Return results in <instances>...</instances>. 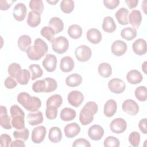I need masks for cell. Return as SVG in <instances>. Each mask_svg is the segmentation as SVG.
<instances>
[{"instance_id":"obj_1","label":"cell","mask_w":147,"mask_h":147,"mask_svg":"<svg viewBox=\"0 0 147 147\" xmlns=\"http://www.w3.org/2000/svg\"><path fill=\"white\" fill-rule=\"evenodd\" d=\"M48 51L47 44L41 38H37L34 41V45L30 46L26 53L30 60H39L45 56Z\"/></svg>"},{"instance_id":"obj_2","label":"cell","mask_w":147,"mask_h":147,"mask_svg":"<svg viewBox=\"0 0 147 147\" xmlns=\"http://www.w3.org/2000/svg\"><path fill=\"white\" fill-rule=\"evenodd\" d=\"M17 102L29 111H37L41 106V101L40 98L36 96H31L29 94L22 92L17 98Z\"/></svg>"},{"instance_id":"obj_3","label":"cell","mask_w":147,"mask_h":147,"mask_svg":"<svg viewBox=\"0 0 147 147\" xmlns=\"http://www.w3.org/2000/svg\"><path fill=\"white\" fill-rule=\"evenodd\" d=\"M98 111V107L95 102H88L85 104L79 114V121L83 126L91 123L94 119V115Z\"/></svg>"},{"instance_id":"obj_4","label":"cell","mask_w":147,"mask_h":147,"mask_svg":"<svg viewBox=\"0 0 147 147\" xmlns=\"http://www.w3.org/2000/svg\"><path fill=\"white\" fill-rule=\"evenodd\" d=\"M51 44L53 51L58 54L65 53L69 47L68 40L66 37L62 36L54 38Z\"/></svg>"},{"instance_id":"obj_5","label":"cell","mask_w":147,"mask_h":147,"mask_svg":"<svg viewBox=\"0 0 147 147\" xmlns=\"http://www.w3.org/2000/svg\"><path fill=\"white\" fill-rule=\"evenodd\" d=\"M75 55L78 61L86 62L91 58L92 51L89 47L86 45H81L75 49Z\"/></svg>"},{"instance_id":"obj_6","label":"cell","mask_w":147,"mask_h":147,"mask_svg":"<svg viewBox=\"0 0 147 147\" xmlns=\"http://www.w3.org/2000/svg\"><path fill=\"white\" fill-rule=\"evenodd\" d=\"M108 87L113 93L119 94L122 93L125 90L126 84L122 79L114 78L109 82Z\"/></svg>"},{"instance_id":"obj_7","label":"cell","mask_w":147,"mask_h":147,"mask_svg":"<svg viewBox=\"0 0 147 147\" xmlns=\"http://www.w3.org/2000/svg\"><path fill=\"white\" fill-rule=\"evenodd\" d=\"M122 110L130 115H136L139 111V106L137 103L131 99L125 100L122 104Z\"/></svg>"},{"instance_id":"obj_8","label":"cell","mask_w":147,"mask_h":147,"mask_svg":"<svg viewBox=\"0 0 147 147\" xmlns=\"http://www.w3.org/2000/svg\"><path fill=\"white\" fill-rule=\"evenodd\" d=\"M127 128L126 121L122 118H117L113 119L110 124L111 131L115 134H121L124 132Z\"/></svg>"},{"instance_id":"obj_9","label":"cell","mask_w":147,"mask_h":147,"mask_svg":"<svg viewBox=\"0 0 147 147\" xmlns=\"http://www.w3.org/2000/svg\"><path fill=\"white\" fill-rule=\"evenodd\" d=\"M47 129L44 126H38L34 127L32 132L31 140L34 144H40L45 139Z\"/></svg>"},{"instance_id":"obj_10","label":"cell","mask_w":147,"mask_h":147,"mask_svg":"<svg viewBox=\"0 0 147 147\" xmlns=\"http://www.w3.org/2000/svg\"><path fill=\"white\" fill-rule=\"evenodd\" d=\"M84 95L79 91L74 90L71 91L67 96L68 103L75 107H78L84 100Z\"/></svg>"},{"instance_id":"obj_11","label":"cell","mask_w":147,"mask_h":147,"mask_svg":"<svg viewBox=\"0 0 147 147\" xmlns=\"http://www.w3.org/2000/svg\"><path fill=\"white\" fill-rule=\"evenodd\" d=\"M57 63V60L55 55L53 54H47L43 60L42 64L47 71L52 72L56 68Z\"/></svg>"},{"instance_id":"obj_12","label":"cell","mask_w":147,"mask_h":147,"mask_svg":"<svg viewBox=\"0 0 147 147\" xmlns=\"http://www.w3.org/2000/svg\"><path fill=\"white\" fill-rule=\"evenodd\" d=\"M127 49L126 42L122 40H115L114 41L111 47L112 53L116 56H121L123 55Z\"/></svg>"},{"instance_id":"obj_13","label":"cell","mask_w":147,"mask_h":147,"mask_svg":"<svg viewBox=\"0 0 147 147\" xmlns=\"http://www.w3.org/2000/svg\"><path fill=\"white\" fill-rule=\"evenodd\" d=\"M104 129L99 125H94L90 126L88 130V136L90 139L94 141H99L103 136Z\"/></svg>"},{"instance_id":"obj_14","label":"cell","mask_w":147,"mask_h":147,"mask_svg":"<svg viewBox=\"0 0 147 147\" xmlns=\"http://www.w3.org/2000/svg\"><path fill=\"white\" fill-rule=\"evenodd\" d=\"M26 16V7L23 3H18L13 10V16L17 21H22Z\"/></svg>"},{"instance_id":"obj_15","label":"cell","mask_w":147,"mask_h":147,"mask_svg":"<svg viewBox=\"0 0 147 147\" xmlns=\"http://www.w3.org/2000/svg\"><path fill=\"white\" fill-rule=\"evenodd\" d=\"M132 49L134 53L142 56L146 53V42L144 39L138 38L132 44Z\"/></svg>"},{"instance_id":"obj_16","label":"cell","mask_w":147,"mask_h":147,"mask_svg":"<svg viewBox=\"0 0 147 147\" xmlns=\"http://www.w3.org/2000/svg\"><path fill=\"white\" fill-rule=\"evenodd\" d=\"M0 125L6 130L11 129V123H10V118L7 114V110L3 106H0Z\"/></svg>"},{"instance_id":"obj_17","label":"cell","mask_w":147,"mask_h":147,"mask_svg":"<svg viewBox=\"0 0 147 147\" xmlns=\"http://www.w3.org/2000/svg\"><path fill=\"white\" fill-rule=\"evenodd\" d=\"M81 130L80 126L76 122L67 124L64 129L65 136L68 138H73L78 135Z\"/></svg>"},{"instance_id":"obj_18","label":"cell","mask_w":147,"mask_h":147,"mask_svg":"<svg viewBox=\"0 0 147 147\" xmlns=\"http://www.w3.org/2000/svg\"><path fill=\"white\" fill-rule=\"evenodd\" d=\"M86 37L90 42L93 44H97L101 41L102 35L98 29L91 28L87 32Z\"/></svg>"},{"instance_id":"obj_19","label":"cell","mask_w":147,"mask_h":147,"mask_svg":"<svg viewBox=\"0 0 147 147\" xmlns=\"http://www.w3.org/2000/svg\"><path fill=\"white\" fill-rule=\"evenodd\" d=\"M27 121L31 126H36L41 124L44 121L42 113L40 111L29 113L27 115Z\"/></svg>"},{"instance_id":"obj_20","label":"cell","mask_w":147,"mask_h":147,"mask_svg":"<svg viewBox=\"0 0 147 147\" xmlns=\"http://www.w3.org/2000/svg\"><path fill=\"white\" fill-rule=\"evenodd\" d=\"M117 110V104L115 100L110 99L107 100L104 105L103 113L107 117H113Z\"/></svg>"},{"instance_id":"obj_21","label":"cell","mask_w":147,"mask_h":147,"mask_svg":"<svg viewBox=\"0 0 147 147\" xmlns=\"http://www.w3.org/2000/svg\"><path fill=\"white\" fill-rule=\"evenodd\" d=\"M129 22L133 28H138L142 22V16L140 10H133L129 16Z\"/></svg>"},{"instance_id":"obj_22","label":"cell","mask_w":147,"mask_h":147,"mask_svg":"<svg viewBox=\"0 0 147 147\" xmlns=\"http://www.w3.org/2000/svg\"><path fill=\"white\" fill-rule=\"evenodd\" d=\"M75 67V63L72 58L70 56H64L60 63V68L63 72H69L73 70Z\"/></svg>"},{"instance_id":"obj_23","label":"cell","mask_w":147,"mask_h":147,"mask_svg":"<svg viewBox=\"0 0 147 147\" xmlns=\"http://www.w3.org/2000/svg\"><path fill=\"white\" fill-rule=\"evenodd\" d=\"M127 81L131 84H137L141 83L143 79V76L137 69L129 71L126 74Z\"/></svg>"},{"instance_id":"obj_24","label":"cell","mask_w":147,"mask_h":147,"mask_svg":"<svg viewBox=\"0 0 147 147\" xmlns=\"http://www.w3.org/2000/svg\"><path fill=\"white\" fill-rule=\"evenodd\" d=\"M11 125L17 130H21L25 127V113L16 114L11 115Z\"/></svg>"},{"instance_id":"obj_25","label":"cell","mask_w":147,"mask_h":147,"mask_svg":"<svg viewBox=\"0 0 147 147\" xmlns=\"http://www.w3.org/2000/svg\"><path fill=\"white\" fill-rule=\"evenodd\" d=\"M129 11L125 7H121L115 13V18L118 23L122 25H126L129 24L128 16Z\"/></svg>"},{"instance_id":"obj_26","label":"cell","mask_w":147,"mask_h":147,"mask_svg":"<svg viewBox=\"0 0 147 147\" xmlns=\"http://www.w3.org/2000/svg\"><path fill=\"white\" fill-rule=\"evenodd\" d=\"M49 140L54 144L59 142L62 139V133L61 129L57 126L52 127L48 133Z\"/></svg>"},{"instance_id":"obj_27","label":"cell","mask_w":147,"mask_h":147,"mask_svg":"<svg viewBox=\"0 0 147 147\" xmlns=\"http://www.w3.org/2000/svg\"><path fill=\"white\" fill-rule=\"evenodd\" d=\"M102 28L105 32L111 33L116 30L117 25L111 17L106 16L103 18Z\"/></svg>"},{"instance_id":"obj_28","label":"cell","mask_w":147,"mask_h":147,"mask_svg":"<svg viewBox=\"0 0 147 147\" xmlns=\"http://www.w3.org/2000/svg\"><path fill=\"white\" fill-rule=\"evenodd\" d=\"M26 22L30 27L34 28L38 26L41 22V14L34 11H29Z\"/></svg>"},{"instance_id":"obj_29","label":"cell","mask_w":147,"mask_h":147,"mask_svg":"<svg viewBox=\"0 0 147 147\" xmlns=\"http://www.w3.org/2000/svg\"><path fill=\"white\" fill-rule=\"evenodd\" d=\"M49 26L52 28L56 34L61 32L64 29V23L60 18L57 17H52L48 22Z\"/></svg>"},{"instance_id":"obj_30","label":"cell","mask_w":147,"mask_h":147,"mask_svg":"<svg viewBox=\"0 0 147 147\" xmlns=\"http://www.w3.org/2000/svg\"><path fill=\"white\" fill-rule=\"evenodd\" d=\"M82 82V77L78 74H72L68 76L65 79V84L70 87H75Z\"/></svg>"},{"instance_id":"obj_31","label":"cell","mask_w":147,"mask_h":147,"mask_svg":"<svg viewBox=\"0 0 147 147\" xmlns=\"http://www.w3.org/2000/svg\"><path fill=\"white\" fill-rule=\"evenodd\" d=\"M32 40L29 36L26 34L21 35L18 40L17 45L21 51L26 52V51L31 46Z\"/></svg>"},{"instance_id":"obj_32","label":"cell","mask_w":147,"mask_h":147,"mask_svg":"<svg viewBox=\"0 0 147 147\" xmlns=\"http://www.w3.org/2000/svg\"><path fill=\"white\" fill-rule=\"evenodd\" d=\"M76 115V113L74 109L69 107H65L61 110L60 117L62 121L68 122L75 119Z\"/></svg>"},{"instance_id":"obj_33","label":"cell","mask_w":147,"mask_h":147,"mask_svg":"<svg viewBox=\"0 0 147 147\" xmlns=\"http://www.w3.org/2000/svg\"><path fill=\"white\" fill-rule=\"evenodd\" d=\"M82 27L77 24H73L70 25L67 30L68 36L73 39H78L82 35Z\"/></svg>"},{"instance_id":"obj_34","label":"cell","mask_w":147,"mask_h":147,"mask_svg":"<svg viewBox=\"0 0 147 147\" xmlns=\"http://www.w3.org/2000/svg\"><path fill=\"white\" fill-rule=\"evenodd\" d=\"M30 78V73L29 71L26 69H21L17 75L16 79L17 82L21 85H26L28 83Z\"/></svg>"},{"instance_id":"obj_35","label":"cell","mask_w":147,"mask_h":147,"mask_svg":"<svg viewBox=\"0 0 147 147\" xmlns=\"http://www.w3.org/2000/svg\"><path fill=\"white\" fill-rule=\"evenodd\" d=\"M137 30L135 28L131 27H127L123 28L121 32V36L122 38L127 40L131 41L137 36Z\"/></svg>"},{"instance_id":"obj_36","label":"cell","mask_w":147,"mask_h":147,"mask_svg":"<svg viewBox=\"0 0 147 147\" xmlns=\"http://www.w3.org/2000/svg\"><path fill=\"white\" fill-rule=\"evenodd\" d=\"M98 71L99 75L105 78H109L112 74L111 66L109 63L105 62L102 63L99 65Z\"/></svg>"},{"instance_id":"obj_37","label":"cell","mask_w":147,"mask_h":147,"mask_svg":"<svg viewBox=\"0 0 147 147\" xmlns=\"http://www.w3.org/2000/svg\"><path fill=\"white\" fill-rule=\"evenodd\" d=\"M63 103V98L59 94H54L49 97L46 102L47 107L54 106L57 109Z\"/></svg>"},{"instance_id":"obj_38","label":"cell","mask_w":147,"mask_h":147,"mask_svg":"<svg viewBox=\"0 0 147 147\" xmlns=\"http://www.w3.org/2000/svg\"><path fill=\"white\" fill-rule=\"evenodd\" d=\"M29 69H30L32 74L31 79L32 80H34L36 79L41 77L43 75V71L40 66L38 64H30L29 66Z\"/></svg>"},{"instance_id":"obj_39","label":"cell","mask_w":147,"mask_h":147,"mask_svg":"<svg viewBox=\"0 0 147 147\" xmlns=\"http://www.w3.org/2000/svg\"><path fill=\"white\" fill-rule=\"evenodd\" d=\"M75 7V2L72 0H63L60 2V9L64 13H71Z\"/></svg>"},{"instance_id":"obj_40","label":"cell","mask_w":147,"mask_h":147,"mask_svg":"<svg viewBox=\"0 0 147 147\" xmlns=\"http://www.w3.org/2000/svg\"><path fill=\"white\" fill-rule=\"evenodd\" d=\"M136 99L140 102H145L147 99V90L145 86H139L137 87L134 91Z\"/></svg>"},{"instance_id":"obj_41","label":"cell","mask_w":147,"mask_h":147,"mask_svg":"<svg viewBox=\"0 0 147 147\" xmlns=\"http://www.w3.org/2000/svg\"><path fill=\"white\" fill-rule=\"evenodd\" d=\"M29 7L32 11H34L42 14L44 11V6L41 0H31L29 2Z\"/></svg>"},{"instance_id":"obj_42","label":"cell","mask_w":147,"mask_h":147,"mask_svg":"<svg viewBox=\"0 0 147 147\" xmlns=\"http://www.w3.org/2000/svg\"><path fill=\"white\" fill-rule=\"evenodd\" d=\"M45 82L46 87L44 92L49 93L55 91L57 88V83L55 79L52 78H46L44 79Z\"/></svg>"},{"instance_id":"obj_43","label":"cell","mask_w":147,"mask_h":147,"mask_svg":"<svg viewBox=\"0 0 147 147\" xmlns=\"http://www.w3.org/2000/svg\"><path fill=\"white\" fill-rule=\"evenodd\" d=\"M41 35L48 40L49 42H52L54 39L55 34L54 30L50 26H44L40 31Z\"/></svg>"},{"instance_id":"obj_44","label":"cell","mask_w":147,"mask_h":147,"mask_svg":"<svg viewBox=\"0 0 147 147\" xmlns=\"http://www.w3.org/2000/svg\"><path fill=\"white\" fill-rule=\"evenodd\" d=\"M13 135L14 138H15L16 139H19L24 141H25L29 138V131L27 128L25 127L22 129L14 131L13 132Z\"/></svg>"},{"instance_id":"obj_45","label":"cell","mask_w":147,"mask_h":147,"mask_svg":"<svg viewBox=\"0 0 147 147\" xmlns=\"http://www.w3.org/2000/svg\"><path fill=\"white\" fill-rule=\"evenodd\" d=\"M120 145L119 140L115 137L108 136L103 142V145L105 147H118Z\"/></svg>"},{"instance_id":"obj_46","label":"cell","mask_w":147,"mask_h":147,"mask_svg":"<svg viewBox=\"0 0 147 147\" xmlns=\"http://www.w3.org/2000/svg\"><path fill=\"white\" fill-rule=\"evenodd\" d=\"M21 69V67L19 64L17 63H12L9 65L7 72L11 78L16 79L17 75Z\"/></svg>"},{"instance_id":"obj_47","label":"cell","mask_w":147,"mask_h":147,"mask_svg":"<svg viewBox=\"0 0 147 147\" xmlns=\"http://www.w3.org/2000/svg\"><path fill=\"white\" fill-rule=\"evenodd\" d=\"M128 140L131 145L134 147H137L139 146L140 142V134L137 131H133L129 134Z\"/></svg>"},{"instance_id":"obj_48","label":"cell","mask_w":147,"mask_h":147,"mask_svg":"<svg viewBox=\"0 0 147 147\" xmlns=\"http://www.w3.org/2000/svg\"><path fill=\"white\" fill-rule=\"evenodd\" d=\"M45 87L46 84L44 79L37 80L32 85V90L36 93L44 92Z\"/></svg>"},{"instance_id":"obj_49","label":"cell","mask_w":147,"mask_h":147,"mask_svg":"<svg viewBox=\"0 0 147 147\" xmlns=\"http://www.w3.org/2000/svg\"><path fill=\"white\" fill-rule=\"evenodd\" d=\"M57 108L54 106L47 107V109L45 110L46 117L51 120L54 119L57 117Z\"/></svg>"},{"instance_id":"obj_50","label":"cell","mask_w":147,"mask_h":147,"mask_svg":"<svg viewBox=\"0 0 147 147\" xmlns=\"http://www.w3.org/2000/svg\"><path fill=\"white\" fill-rule=\"evenodd\" d=\"M11 142V137L7 134H2L0 137V146L1 147H8Z\"/></svg>"},{"instance_id":"obj_51","label":"cell","mask_w":147,"mask_h":147,"mask_svg":"<svg viewBox=\"0 0 147 147\" xmlns=\"http://www.w3.org/2000/svg\"><path fill=\"white\" fill-rule=\"evenodd\" d=\"M120 1L119 0H104V6L108 9L113 10L118 7L119 5Z\"/></svg>"},{"instance_id":"obj_52","label":"cell","mask_w":147,"mask_h":147,"mask_svg":"<svg viewBox=\"0 0 147 147\" xmlns=\"http://www.w3.org/2000/svg\"><path fill=\"white\" fill-rule=\"evenodd\" d=\"M72 146L73 147H77V146L90 147L91 146V144L87 140L80 138L76 139L73 142Z\"/></svg>"},{"instance_id":"obj_53","label":"cell","mask_w":147,"mask_h":147,"mask_svg":"<svg viewBox=\"0 0 147 147\" xmlns=\"http://www.w3.org/2000/svg\"><path fill=\"white\" fill-rule=\"evenodd\" d=\"M5 87L7 89L14 88L17 85V82L11 76H8L4 82Z\"/></svg>"},{"instance_id":"obj_54","label":"cell","mask_w":147,"mask_h":147,"mask_svg":"<svg viewBox=\"0 0 147 147\" xmlns=\"http://www.w3.org/2000/svg\"><path fill=\"white\" fill-rule=\"evenodd\" d=\"M16 1H7V0H1L0 1V9L1 10H8L13 3H14Z\"/></svg>"},{"instance_id":"obj_55","label":"cell","mask_w":147,"mask_h":147,"mask_svg":"<svg viewBox=\"0 0 147 147\" xmlns=\"http://www.w3.org/2000/svg\"><path fill=\"white\" fill-rule=\"evenodd\" d=\"M146 118L141 119L138 123V127L140 131L144 134H147V129H146Z\"/></svg>"},{"instance_id":"obj_56","label":"cell","mask_w":147,"mask_h":147,"mask_svg":"<svg viewBox=\"0 0 147 147\" xmlns=\"http://www.w3.org/2000/svg\"><path fill=\"white\" fill-rule=\"evenodd\" d=\"M138 2V0H125V3L130 9L135 8L137 6Z\"/></svg>"},{"instance_id":"obj_57","label":"cell","mask_w":147,"mask_h":147,"mask_svg":"<svg viewBox=\"0 0 147 147\" xmlns=\"http://www.w3.org/2000/svg\"><path fill=\"white\" fill-rule=\"evenodd\" d=\"M11 147H15V146H21V147H25V144L24 142V141L19 139H16V140L13 141L11 142V144L10 145Z\"/></svg>"},{"instance_id":"obj_58","label":"cell","mask_w":147,"mask_h":147,"mask_svg":"<svg viewBox=\"0 0 147 147\" xmlns=\"http://www.w3.org/2000/svg\"><path fill=\"white\" fill-rule=\"evenodd\" d=\"M146 64H147V62L145 61H144L142 64V69L144 71V72L146 74L147 72H146V69H147V67H146Z\"/></svg>"},{"instance_id":"obj_59","label":"cell","mask_w":147,"mask_h":147,"mask_svg":"<svg viewBox=\"0 0 147 147\" xmlns=\"http://www.w3.org/2000/svg\"><path fill=\"white\" fill-rule=\"evenodd\" d=\"M146 1H143V2H142V5L141 6H141V7H142V9H143L144 10V13H145V14H146V11H145V10H146Z\"/></svg>"},{"instance_id":"obj_60","label":"cell","mask_w":147,"mask_h":147,"mask_svg":"<svg viewBox=\"0 0 147 147\" xmlns=\"http://www.w3.org/2000/svg\"><path fill=\"white\" fill-rule=\"evenodd\" d=\"M47 2L48 3H49V4H51V5H54L56 4L59 2V1L58 0H56V1H47Z\"/></svg>"}]
</instances>
